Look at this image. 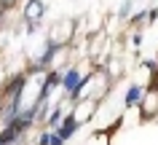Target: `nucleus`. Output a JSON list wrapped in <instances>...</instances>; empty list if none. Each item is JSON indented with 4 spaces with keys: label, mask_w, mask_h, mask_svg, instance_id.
Segmentation results:
<instances>
[{
    "label": "nucleus",
    "mask_w": 158,
    "mask_h": 145,
    "mask_svg": "<svg viewBox=\"0 0 158 145\" xmlns=\"http://www.w3.org/2000/svg\"><path fill=\"white\" fill-rule=\"evenodd\" d=\"M62 51V43H56V41H48L46 43V51L40 54V57H38V62H35L32 67L27 70V75H30V73H40V70H46L51 65V62H54V57H56V54Z\"/></svg>",
    "instance_id": "f257e3e1"
},
{
    "label": "nucleus",
    "mask_w": 158,
    "mask_h": 145,
    "mask_svg": "<svg viewBox=\"0 0 158 145\" xmlns=\"http://www.w3.org/2000/svg\"><path fill=\"white\" fill-rule=\"evenodd\" d=\"M59 81H62V75H59L56 70H51L48 75H46V81H43V86H40V92H38V97H35V102H38V105L46 102V100L51 97V92H54V86H56Z\"/></svg>",
    "instance_id": "f03ea898"
},
{
    "label": "nucleus",
    "mask_w": 158,
    "mask_h": 145,
    "mask_svg": "<svg viewBox=\"0 0 158 145\" xmlns=\"http://www.w3.org/2000/svg\"><path fill=\"white\" fill-rule=\"evenodd\" d=\"M75 129H78V118L70 113V116H64V118H62V124H59V129L54 132V134H56L59 140H64V143H67V140L75 134Z\"/></svg>",
    "instance_id": "7ed1b4c3"
},
{
    "label": "nucleus",
    "mask_w": 158,
    "mask_h": 145,
    "mask_svg": "<svg viewBox=\"0 0 158 145\" xmlns=\"http://www.w3.org/2000/svg\"><path fill=\"white\" fill-rule=\"evenodd\" d=\"M43 11H46V3H43V0H30V3H27V8H24L27 22H35V16L40 19Z\"/></svg>",
    "instance_id": "20e7f679"
},
{
    "label": "nucleus",
    "mask_w": 158,
    "mask_h": 145,
    "mask_svg": "<svg viewBox=\"0 0 158 145\" xmlns=\"http://www.w3.org/2000/svg\"><path fill=\"white\" fill-rule=\"evenodd\" d=\"M139 97H142V86H131V89L126 92V100H123V105H126V108H134V105L139 102Z\"/></svg>",
    "instance_id": "39448f33"
},
{
    "label": "nucleus",
    "mask_w": 158,
    "mask_h": 145,
    "mask_svg": "<svg viewBox=\"0 0 158 145\" xmlns=\"http://www.w3.org/2000/svg\"><path fill=\"white\" fill-rule=\"evenodd\" d=\"M89 81H91V75H83V78H78V83L73 86V89H70V100H78V97H81V94H83V89H86V83H89Z\"/></svg>",
    "instance_id": "423d86ee"
},
{
    "label": "nucleus",
    "mask_w": 158,
    "mask_h": 145,
    "mask_svg": "<svg viewBox=\"0 0 158 145\" xmlns=\"http://www.w3.org/2000/svg\"><path fill=\"white\" fill-rule=\"evenodd\" d=\"M78 78H81V73H78L75 67H73V70H67L64 75H62V86H64L67 92H70V89H73V86L78 83Z\"/></svg>",
    "instance_id": "0eeeda50"
},
{
    "label": "nucleus",
    "mask_w": 158,
    "mask_h": 145,
    "mask_svg": "<svg viewBox=\"0 0 158 145\" xmlns=\"http://www.w3.org/2000/svg\"><path fill=\"white\" fill-rule=\"evenodd\" d=\"M62 118H64V113H62V105L51 108V113H48V126H56V124H59Z\"/></svg>",
    "instance_id": "6e6552de"
},
{
    "label": "nucleus",
    "mask_w": 158,
    "mask_h": 145,
    "mask_svg": "<svg viewBox=\"0 0 158 145\" xmlns=\"http://www.w3.org/2000/svg\"><path fill=\"white\" fill-rule=\"evenodd\" d=\"M131 8H134V0H123V6H121V11H118V16L126 22V19L131 16Z\"/></svg>",
    "instance_id": "1a4fd4ad"
},
{
    "label": "nucleus",
    "mask_w": 158,
    "mask_h": 145,
    "mask_svg": "<svg viewBox=\"0 0 158 145\" xmlns=\"http://www.w3.org/2000/svg\"><path fill=\"white\" fill-rule=\"evenodd\" d=\"M148 16V14H145V11H139V14H134V16H129V22H131V24H142V19Z\"/></svg>",
    "instance_id": "9d476101"
},
{
    "label": "nucleus",
    "mask_w": 158,
    "mask_h": 145,
    "mask_svg": "<svg viewBox=\"0 0 158 145\" xmlns=\"http://www.w3.org/2000/svg\"><path fill=\"white\" fill-rule=\"evenodd\" d=\"M16 6V0H0V11H11Z\"/></svg>",
    "instance_id": "9b49d317"
},
{
    "label": "nucleus",
    "mask_w": 158,
    "mask_h": 145,
    "mask_svg": "<svg viewBox=\"0 0 158 145\" xmlns=\"http://www.w3.org/2000/svg\"><path fill=\"white\" fill-rule=\"evenodd\" d=\"M153 73H156V75H153V81H150V89H153V92H158V67L153 70Z\"/></svg>",
    "instance_id": "f8f14e48"
},
{
    "label": "nucleus",
    "mask_w": 158,
    "mask_h": 145,
    "mask_svg": "<svg viewBox=\"0 0 158 145\" xmlns=\"http://www.w3.org/2000/svg\"><path fill=\"white\" fill-rule=\"evenodd\" d=\"M148 19H150V22H156V19H158V8H150L148 11Z\"/></svg>",
    "instance_id": "ddd939ff"
},
{
    "label": "nucleus",
    "mask_w": 158,
    "mask_h": 145,
    "mask_svg": "<svg viewBox=\"0 0 158 145\" xmlns=\"http://www.w3.org/2000/svg\"><path fill=\"white\" fill-rule=\"evenodd\" d=\"M48 137H51V132H43V134H40V143H38V145H48Z\"/></svg>",
    "instance_id": "4468645a"
},
{
    "label": "nucleus",
    "mask_w": 158,
    "mask_h": 145,
    "mask_svg": "<svg viewBox=\"0 0 158 145\" xmlns=\"http://www.w3.org/2000/svg\"><path fill=\"white\" fill-rule=\"evenodd\" d=\"M3 14H6V11H0V24H3Z\"/></svg>",
    "instance_id": "2eb2a0df"
}]
</instances>
